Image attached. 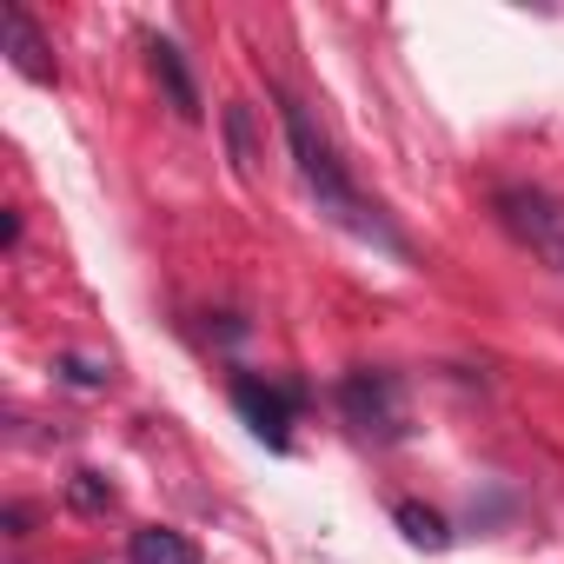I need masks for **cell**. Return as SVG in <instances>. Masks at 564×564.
Wrapping results in <instances>:
<instances>
[{
	"label": "cell",
	"mask_w": 564,
	"mask_h": 564,
	"mask_svg": "<svg viewBox=\"0 0 564 564\" xmlns=\"http://www.w3.org/2000/svg\"><path fill=\"white\" fill-rule=\"evenodd\" d=\"M279 120H286V147H293V166H300V180H306V193L319 199V213H333L346 232H359V239H372V246H386V252H405V239L379 219V206H366L359 199V186H352V173H346V160H339V147L326 140V127L300 107V100H279Z\"/></svg>",
	"instance_id": "cell-1"
},
{
	"label": "cell",
	"mask_w": 564,
	"mask_h": 564,
	"mask_svg": "<svg viewBox=\"0 0 564 564\" xmlns=\"http://www.w3.org/2000/svg\"><path fill=\"white\" fill-rule=\"evenodd\" d=\"M491 213H498V226L531 259H544L551 272H564V199L557 193H544V186H498Z\"/></svg>",
	"instance_id": "cell-2"
},
{
	"label": "cell",
	"mask_w": 564,
	"mask_h": 564,
	"mask_svg": "<svg viewBox=\"0 0 564 564\" xmlns=\"http://www.w3.org/2000/svg\"><path fill=\"white\" fill-rule=\"evenodd\" d=\"M339 412L366 438H405V386L392 372H346L339 379Z\"/></svg>",
	"instance_id": "cell-3"
},
{
	"label": "cell",
	"mask_w": 564,
	"mask_h": 564,
	"mask_svg": "<svg viewBox=\"0 0 564 564\" xmlns=\"http://www.w3.org/2000/svg\"><path fill=\"white\" fill-rule=\"evenodd\" d=\"M232 405H239V419H246L265 445H286V419H293V405H300V386L239 379V386H232Z\"/></svg>",
	"instance_id": "cell-4"
},
{
	"label": "cell",
	"mask_w": 564,
	"mask_h": 564,
	"mask_svg": "<svg viewBox=\"0 0 564 564\" xmlns=\"http://www.w3.org/2000/svg\"><path fill=\"white\" fill-rule=\"evenodd\" d=\"M0 41H8V61L28 74V80H54V47L41 41V28L28 21V8H0Z\"/></svg>",
	"instance_id": "cell-5"
},
{
	"label": "cell",
	"mask_w": 564,
	"mask_h": 564,
	"mask_svg": "<svg viewBox=\"0 0 564 564\" xmlns=\"http://www.w3.org/2000/svg\"><path fill=\"white\" fill-rule=\"evenodd\" d=\"M127 557L133 564H199V544L186 531H173V524H140L127 538Z\"/></svg>",
	"instance_id": "cell-6"
},
{
	"label": "cell",
	"mask_w": 564,
	"mask_h": 564,
	"mask_svg": "<svg viewBox=\"0 0 564 564\" xmlns=\"http://www.w3.org/2000/svg\"><path fill=\"white\" fill-rule=\"evenodd\" d=\"M147 54H153V74H160V87L173 94V107H180V113L193 120V113H199V87H193V74H186L180 47H173V41H153Z\"/></svg>",
	"instance_id": "cell-7"
},
{
	"label": "cell",
	"mask_w": 564,
	"mask_h": 564,
	"mask_svg": "<svg viewBox=\"0 0 564 564\" xmlns=\"http://www.w3.org/2000/svg\"><path fill=\"white\" fill-rule=\"evenodd\" d=\"M392 518H399V531H405V538H412L419 551H445V544H452L445 518H438V511H425V505H412V498H405V505H399Z\"/></svg>",
	"instance_id": "cell-8"
},
{
	"label": "cell",
	"mask_w": 564,
	"mask_h": 564,
	"mask_svg": "<svg viewBox=\"0 0 564 564\" xmlns=\"http://www.w3.org/2000/svg\"><path fill=\"white\" fill-rule=\"evenodd\" d=\"M113 498H120V491H113L100 471H74V478H67V505H74V511H113Z\"/></svg>",
	"instance_id": "cell-9"
},
{
	"label": "cell",
	"mask_w": 564,
	"mask_h": 564,
	"mask_svg": "<svg viewBox=\"0 0 564 564\" xmlns=\"http://www.w3.org/2000/svg\"><path fill=\"white\" fill-rule=\"evenodd\" d=\"M226 140H232V166L246 173L252 166V120H246V107H226Z\"/></svg>",
	"instance_id": "cell-10"
},
{
	"label": "cell",
	"mask_w": 564,
	"mask_h": 564,
	"mask_svg": "<svg viewBox=\"0 0 564 564\" xmlns=\"http://www.w3.org/2000/svg\"><path fill=\"white\" fill-rule=\"evenodd\" d=\"M61 372H67V386H87V392H100V386L113 379V366H100V359H80V352H67V359H61Z\"/></svg>",
	"instance_id": "cell-11"
}]
</instances>
